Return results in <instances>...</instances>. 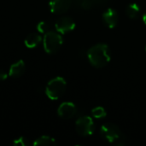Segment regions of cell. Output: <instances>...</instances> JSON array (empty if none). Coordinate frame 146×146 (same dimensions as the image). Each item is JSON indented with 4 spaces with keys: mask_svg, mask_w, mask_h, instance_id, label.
<instances>
[{
    "mask_svg": "<svg viewBox=\"0 0 146 146\" xmlns=\"http://www.w3.org/2000/svg\"><path fill=\"white\" fill-rule=\"evenodd\" d=\"M37 28H38V32H40L42 33H46L47 32L50 31V25L47 21H41L38 24Z\"/></svg>",
    "mask_w": 146,
    "mask_h": 146,
    "instance_id": "cell-15",
    "label": "cell"
},
{
    "mask_svg": "<svg viewBox=\"0 0 146 146\" xmlns=\"http://www.w3.org/2000/svg\"><path fill=\"white\" fill-rule=\"evenodd\" d=\"M56 139L54 138H51L50 136H41L39 138H38L34 142H33V145L34 146H51L56 145Z\"/></svg>",
    "mask_w": 146,
    "mask_h": 146,
    "instance_id": "cell-12",
    "label": "cell"
},
{
    "mask_svg": "<svg viewBox=\"0 0 146 146\" xmlns=\"http://www.w3.org/2000/svg\"><path fill=\"white\" fill-rule=\"evenodd\" d=\"M92 115L96 119H102L106 116V111L103 107H96L92 110Z\"/></svg>",
    "mask_w": 146,
    "mask_h": 146,
    "instance_id": "cell-14",
    "label": "cell"
},
{
    "mask_svg": "<svg viewBox=\"0 0 146 146\" xmlns=\"http://www.w3.org/2000/svg\"><path fill=\"white\" fill-rule=\"evenodd\" d=\"M66 86V80L62 77H56L48 82L45 93L50 100H57L64 94Z\"/></svg>",
    "mask_w": 146,
    "mask_h": 146,
    "instance_id": "cell-3",
    "label": "cell"
},
{
    "mask_svg": "<svg viewBox=\"0 0 146 146\" xmlns=\"http://www.w3.org/2000/svg\"><path fill=\"white\" fill-rule=\"evenodd\" d=\"M101 137L109 143L116 145H123L126 144V139L121 133L120 128L113 123H105L100 127Z\"/></svg>",
    "mask_w": 146,
    "mask_h": 146,
    "instance_id": "cell-2",
    "label": "cell"
},
{
    "mask_svg": "<svg viewBox=\"0 0 146 146\" xmlns=\"http://www.w3.org/2000/svg\"><path fill=\"white\" fill-rule=\"evenodd\" d=\"M89 62L95 68H104L110 61V50L107 44H98L91 47L87 51Z\"/></svg>",
    "mask_w": 146,
    "mask_h": 146,
    "instance_id": "cell-1",
    "label": "cell"
},
{
    "mask_svg": "<svg viewBox=\"0 0 146 146\" xmlns=\"http://www.w3.org/2000/svg\"><path fill=\"white\" fill-rule=\"evenodd\" d=\"M55 28L59 33L65 34L73 31L75 28V22L71 17H60L55 23Z\"/></svg>",
    "mask_w": 146,
    "mask_h": 146,
    "instance_id": "cell-6",
    "label": "cell"
},
{
    "mask_svg": "<svg viewBox=\"0 0 146 146\" xmlns=\"http://www.w3.org/2000/svg\"><path fill=\"white\" fill-rule=\"evenodd\" d=\"M43 42L44 50L48 54H55L61 48L63 39L61 33L50 30L44 33Z\"/></svg>",
    "mask_w": 146,
    "mask_h": 146,
    "instance_id": "cell-4",
    "label": "cell"
},
{
    "mask_svg": "<svg viewBox=\"0 0 146 146\" xmlns=\"http://www.w3.org/2000/svg\"><path fill=\"white\" fill-rule=\"evenodd\" d=\"M26 69L25 63L22 60H19L16 62L13 63L9 70V75L12 78H17L21 76Z\"/></svg>",
    "mask_w": 146,
    "mask_h": 146,
    "instance_id": "cell-10",
    "label": "cell"
},
{
    "mask_svg": "<svg viewBox=\"0 0 146 146\" xmlns=\"http://www.w3.org/2000/svg\"><path fill=\"white\" fill-rule=\"evenodd\" d=\"M13 144H14L15 145H17V146L29 145V142H28V140H27L26 138H24V137H20V138L16 139L13 142Z\"/></svg>",
    "mask_w": 146,
    "mask_h": 146,
    "instance_id": "cell-17",
    "label": "cell"
},
{
    "mask_svg": "<svg viewBox=\"0 0 146 146\" xmlns=\"http://www.w3.org/2000/svg\"><path fill=\"white\" fill-rule=\"evenodd\" d=\"M145 50H146V47H145Z\"/></svg>",
    "mask_w": 146,
    "mask_h": 146,
    "instance_id": "cell-21",
    "label": "cell"
},
{
    "mask_svg": "<svg viewBox=\"0 0 146 146\" xmlns=\"http://www.w3.org/2000/svg\"><path fill=\"white\" fill-rule=\"evenodd\" d=\"M8 75L7 74L3 71V70H1L0 69V81H3V80H5L7 79Z\"/></svg>",
    "mask_w": 146,
    "mask_h": 146,
    "instance_id": "cell-18",
    "label": "cell"
},
{
    "mask_svg": "<svg viewBox=\"0 0 146 146\" xmlns=\"http://www.w3.org/2000/svg\"><path fill=\"white\" fill-rule=\"evenodd\" d=\"M77 112L76 106L71 102H64L57 109L58 115L65 120H68L73 118Z\"/></svg>",
    "mask_w": 146,
    "mask_h": 146,
    "instance_id": "cell-7",
    "label": "cell"
},
{
    "mask_svg": "<svg viewBox=\"0 0 146 146\" xmlns=\"http://www.w3.org/2000/svg\"><path fill=\"white\" fill-rule=\"evenodd\" d=\"M118 13L114 9H108L103 14V21L109 28H114L118 23Z\"/></svg>",
    "mask_w": 146,
    "mask_h": 146,
    "instance_id": "cell-9",
    "label": "cell"
},
{
    "mask_svg": "<svg viewBox=\"0 0 146 146\" xmlns=\"http://www.w3.org/2000/svg\"><path fill=\"white\" fill-rule=\"evenodd\" d=\"M72 4V0H50V9L54 14H63L67 12Z\"/></svg>",
    "mask_w": 146,
    "mask_h": 146,
    "instance_id": "cell-8",
    "label": "cell"
},
{
    "mask_svg": "<svg viewBox=\"0 0 146 146\" xmlns=\"http://www.w3.org/2000/svg\"><path fill=\"white\" fill-rule=\"evenodd\" d=\"M94 3V5H104L108 2V0H92Z\"/></svg>",
    "mask_w": 146,
    "mask_h": 146,
    "instance_id": "cell-19",
    "label": "cell"
},
{
    "mask_svg": "<svg viewBox=\"0 0 146 146\" xmlns=\"http://www.w3.org/2000/svg\"><path fill=\"white\" fill-rule=\"evenodd\" d=\"M127 16L131 19H136L140 13V7L137 3H131L127 6L126 9Z\"/></svg>",
    "mask_w": 146,
    "mask_h": 146,
    "instance_id": "cell-13",
    "label": "cell"
},
{
    "mask_svg": "<svg viewBox=\"0 0 146 146\" xmlns=\"http://www.w3.org/2000/svg\"><path fill=\"white\" fill-rule=\"evenodd\" d=\"M78 4L84 9H90L93 7L94 3L92 0H78Z\"/></svg>",
    "mask_w": 146,
    "mask_h": 146,
    "instance_id": "cell-16",
    "label": "cell"
},
{
    "mask_svg": "<svg viewBox=\"0 0 146 146\" xmlns=\"http://www.w3.org/2000/svg\"><path fill=\"white\" fill-rule=\"evenodd\" d=\"M76 132L84 137L90 136L94 133L95 125L92 117L88 115H83L80 117L75 122Z\"/></svg>",
    "mask_w": 146,
    "mask_h": 146,
    "instance_id": "cell-5",
    "label": "cell"
},
{
    "mask_svg": "<svg viewBox=\"0 0 146 146\" xmlns=\"http://www.w3.org/2000/svg\"><path fill=\"white\" fill-rule=\"evenodd\" d=\"M143 21H144V23L146 25V12L144 14V15H143Z\"/></svg>",
    "mask_w": 146,
    "mask_h": 146,
    "instance_id": "cell-20",
    "label": "cell"
},
{
    "mask_svg": "<svg viewBox=\"0 0 146 146\" xmlns=\"http://www.w3.org/2000/svg\"><path fill=\"white\" fill-rule=\"evenodd\" d=\"M42 41V37L40 34L36 33H30L29 35H27V37L25 39V45L27 48H35L36 46H38L40 42Z\"/></svg>",
    "mask_w": 146,
    "mask_h": 146,
    "instance_id": "cell-11",
    "label": "cell"
}]
</instances>
